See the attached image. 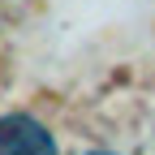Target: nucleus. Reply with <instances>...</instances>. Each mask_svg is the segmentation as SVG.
Listing matches in <instances>:
<instances>
[{
  "label": "nucleus",
  "instance_id": "nucleus-1",
  "mask_svg": "<svg viewBox=\"0 0 155 155\" xmlns=\"http://www.w3.org/2000/svg\"><path fill=\"white\" fill-rule=\"evenodd\" d=\"M43 151H56V138L43 121L26 112L0 116V155H43Z\"/></svg>",
  "mask_w": 155,
  "mask_h": 155
}]
</instances>
